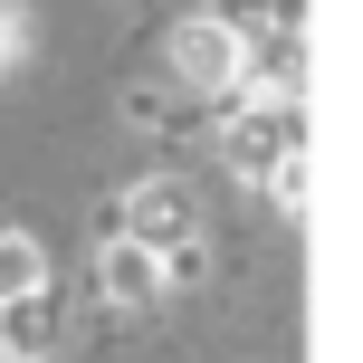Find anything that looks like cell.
I'll list each match as a JSON object with an SVG mask.
<instances>
[{
	"label": "cell",
	"mask_w": 363,
	"mask_h": 363,
	"mask_svg": "<svg viewBox=\"0 0 363 363\" xmlns=\"http://www.w3.org/2000/svg\"><path fill=\"white\" fill-rule=\"evenodd\" d=\"M172 57H182V77H191L201 96H230L239 77H249V48H239L230 19H191V29L172 38Z\"/></svg>",
	"instance_id": "1"
},
{
	"label": "cell",
	"mask_w": 363,
	"mask_h": 363,
	"mask_svg": "<svg viewBox=\"0 0 363 363\" xmlns=\"http://www.w3.org/2000/svg\"><path fill=\"white\" fill-rule=\"evenodd\" d=\"M57 325H67V306H57V296H48V277H38V287H19L10 306H0V354H10V363L48 354V345H57Z\"/></svg>",
	"instance_id": "2"
},
{
	"label": "cell",
	"mask_w": 363,
	"mask_h": 363,
	"mask_svg": "<svg viewBox=\"0 0 363 363\" xmlns=\"http://www.w3.org/2000/svg\"><path fill=\"white\" fill-rule=\"evenodd\" d=\"M153 287H163L153 249H134V239H125V249H106V296H115V306H144Z\"/></svg>",
	"instance_id": "3"
},
{
	"label": "cell",
	"mask_w": 363,
	"mask_h": 363,
	"mask_svg": "<svg viewBox=\"0 0 363 363\" xmlns=\"http://www.w3.org/2000/svg\"><path fill=\"white\" fill-rule=\"evenodd\" d=\"M211 19H230V29H258V19H268V0H211Z\"/></svg>",
	"instance_id": "5"
},
{
	"label": "cell",
	"mask_w": 363,
	"mask_h": 363,
	"mask_svg": "<svg viewBox=\"0 0 363 363\" xmlns=\"http://www.w3.org/2000/svg\"><path fill=\"white\" fill-rule=\"evenodd\" d=\"M19 287H38V249L29 239H0V306H10Z\"/></svg>",
	"instance_id": "4"
}]
</instances>
